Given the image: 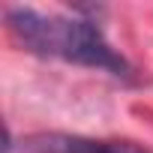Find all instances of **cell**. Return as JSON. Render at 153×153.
I'll return each mask as SVG.
<instances>
[{
  "mask_svg": "<svg viewBox=\"0 0 153 153\" xmlns=\"http://www.w3.org/2000/svg\"><path fill=\"white\" fill-rule=\"evenodd\" d=\"M18 153H147L144 147L132 141H99V138H84V135H30L21 141Z\"/></svg>",
  "mask_w": 153,
  "mask_h": 153,
  "instance_id": "cell-2",
  "label": "cell"
},
{
  "mask_svg": "<svg viewBox=\"0 0 153 153\" xmlns=\"http://www.w3.org/2000/svg\"><path fill=\"white\" fill-rule=\"evenodd\" d=\"M6 27L30 54L66 60L75 66H90L111 72L114 78H129V63L111 48L102 27L87 18H66V15H45L30 6L6 9Z\"/></svg>",
  "mask_w": 153,
  "mask_h": 153,
  "instance_id": "cell-1",
  "label": "cell"
}]
</instances>
